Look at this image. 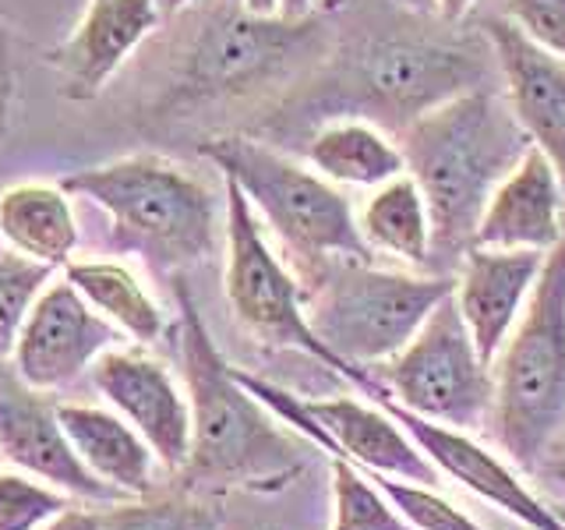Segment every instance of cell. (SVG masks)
I'll use <instances>...</instances> for the list:
<instances>
[{
    "mask_svg": "<svg viewBox=\"0 0 565 530\" xmlns=\"http://www.w3.org/2000/svg\"><path fill=\"white\" fill-rule=\"evenodd\" d=\"M0 470H4V453H0Z\"/></svg>",
    "mask_w": 565,
    "mask_h": 530,
    "instance_id": "cell-39",
    "label": "cell"
},
{
    "mask_svg": "<svg viewBox=\"0 0 565 530\" xmlns=\"http://www.w3.org/2000/svg\"><path fill=\"white\" fill-rule=\"evenodd\" d=\"M71 509V495L25 470H0V530H40Z\"/></svg>",
    "mask_w": 565,
    "mask_h": 530,
    "instance_id": "cell-27",
    "label": "cell"
},
{
    "mask_svg": "<svg viewBox=\"0 0 565 530\" xmlns=\"http://www.w3.org/2000/svg\"><path fill=\"white\" fill-rule=\"evenodd\" d=\"M544 485H552L562 499H565V449H562V456H558V464L547 470V477H544Z\"/></svg>",
    "mask_w": 565,
    "mask_h": 530,
    "instance_id": "cell-33",
    "label": "cell"
},
{
    "mask_svg": "<svg viewBox=\"0 0 565 530\" xmlns=\"http://www.w3.org/2000/svg\"><path fill=\"white\" fill-rule=\"evenodd\" d=\"M358 470L399 509V517L417 530H484L481 523L470 520L467 512H459L428 485H414V481H403V477L367 470V467H358Z\"/></svg>",
    "mask_w": 565,
    "mask_h": 530,
    "instance_id": "cell-26",
    "label": "cell"
},
{
    "mask_svg": "<svg viewBox=\"0 0 565 530\" xmlns=\"http://www.w3.org/2000/svg\"><path fill=\"white\" fill-rule=\"evenodd\" d=\"M534 146L509 99L470 88L431 106L399 131L406 173L431 209V273L449 276L473 247L494 188Z\"/></svg>",
    "mask_w": 565,
    "mask_h": 530,
    "instance_id": "cell-1",
    "label": "cell"
},
{
    "mask_svg": "<svg viewBox=\"0 0 565 530\" xmlns=\"http://www.w3.org/2000/svg\"><path fill=\"white\" fill-rule=\"evenodd\" d=\"M308 318L322 343L343 361L350 382L379 396L367 375L414 340L428 315L456 290V276L396 273L375 262L335 258L308 283Z\"/></svg>",
    "mask_w": 565,
    "mask_h": 530,
    "instance_id": "cell-5",
    "label": "cell"
},
{
    "mask_svg": "<svg viewBox=\"0 0 565 530\" xmlns=\"http://www.w3.org/2000/svg\"><path fill=\"white\" fill-rule=\"evenodd\" d=\"M308 167L332 184L375 191L393 177L406 173L403 149L382 124L367 117H332L308 138Z\"/></svg>",
    "mask_w": 565,
    "mask_h": 530,
    "instance_id": "cell-21",
    "label": "cell"
},
{
    "mask_svg": "<svg viewBox=\"0 0 565 530\" xmlns=\"http://www.w3.org/2000/svg\"><path fill=\"white\" fill-rule=\"evenodd\" d=\"M481 85L477 57L438 43L382 40L371 43L350 71L347 93L361 103L367 120H388L403 131L431 106Z\"/></svg>",
    "mask_w": 565,
    "mask_h": 530,
    "instance_id": "cell-10",
    "label": "cell"
},
{
    "mask_svg": "<svg viewBox=\"0 0 565 530\" xmlns=\"http://www.w3.org/2000/svg\"><path fill=\"white\" fill-rule=\"evenodd\" d=\"M491 371L494 438L512 464L544 481L565 449V241L547 252L530 305Z\"/></svg>",
    "mask_w": 565,
    "mask_h": 530,
    "instance_id": "cell-3",
    "label": "cell"
},
{
    "mask_svg": "<svg viewBox=\"0 0 565 530\" xmlns=\"http://www.w3.org/2000/svg\"><path fill=\"white\" fill-rule=\"evenodd\" d=\"M103 530H220V512L205 502H117L103 512Z\"/></svg>",
    "mask_w": 565,
    "mask_h": 530,
    "instance_id": "cell-28",
    "label": "cell"
},
{
    "mask_svg": "<svg viewBox=\"0 0 565 530\" xmlns=\"http://www.w3.org/2000/svg\"><path fill=\"white\" fill-rule=\"evenodd\" d=\"M88 379L99 396L149 442L170 474H184L191 459V403L170 371L146 350L114 347L93 364Z\"/></svg>",
    "mask_w": 565,
    "mask_h": 530,
    "instance_id": "cell-13",
    "label": "cell"
},
{
    "mask_svg": "<svg viewBox=\"0 0 565 530\" xmlns=\"http://www.w3.org/2000/svg\"><path fill=\"white\" fill-rule=\"evenodd\" d=\"M177 311L191 403V459L184 477L191 485H255L294 470L297 449L290 432L279 428L282 421L244 389L184 283H177Z\"/></svg>",
    "mask_w": 565,
    "mask_h": 530,
    "instance_id": "cell-2",
    "label": "cell"
},
{
    "mask_svg": "<svg viewBox=\"0 0 565 530\" xmlns=\"http://www.w3.org/2000/svg\"><path fill=\"white\" fill-rule=\"evenodd\" d=\"M223 199H226V300L241 322L262 336L265 343L294 347L308 353L322 368L340 371L350 379L343 361L322 343L308 318V290L282 258L273 252L265 237L262 220L237 181L223 177Z\"/></svg>",
    "mask_w": 565,
    "mask_h": 530,
    "instance_id": "cell-8",
    "label": "cell"
},
{
    "mask_svg": "<svg viewBox=\"0 0 565 530\" xmlns=\"http://www.w3.org/2000/svg\"><path fill=\"white\" fill-rule=\"evenodd\" d=\"M53 273L57 269L18 255V252H11V247L8 252H0V364L14 353L18 332H22L35 297L43 294V287L53 279Z\"/></svg>",
    "mask_w": 565,
    "mask_h": 530,
    "instance_id": "cell-25",
    "label": "cell"
},
{
    "mask_svg": "<svg viewBox=\"0 0 565 530\" xmlns=\"http://www.w3.org/2000/svg\"><path fill=\"white\" fill-rule=\"evenodd\" d=\"M244 8L255 14H279V0H244Z\"/></svg>",
    "mask_w": 565,
    "mask_h": 530,
    "instance_id": "cell-34",
    "label": "cell"
},
{
    "mask_svg": "<svg viewBox=\"0 0 565 530\" xmlns=\"http://www.w3.org/2000/svg\"><path fill=\"white\" fill-rule=\"evenodd\" d=\"M562 234H565V209H562Z\"/></svg>",
    "mask_w": 565,
    "mask_h": 530,
    "instance_id": "cell-38",
    "label": "cell"
},
{
    "mask_svg": "<svg viewBox=\"0 0 565 530\" xmlns=\"http://www.w3.org/2000/svg\"><path fill=\"white\" fill-rule=\"evenodd\" d=\"M194 0H159V8H163V14L167 18H173V14H181L184 8H191Z\"/></svg>",
    "mask_w": 565,
    "mask_h": 530,
    "instance_id": "cell-35",
    "label": "cell"
},
{
    "mask_svg": "<svg viewBox=\"0 0 565 530\" xmlns=\"http://www.w3.org/2000/svg\"><path fill=\"white\" fill-rule=\"evenodd\" d=\"M64 279L135 343H156L167 332V318L141 287V279L120 262H67Z\"/></svg>",
    "mask_w": 565,
    "mask_h": 530,
    "instance_id": "cell-23",
    "label": "cell"
},
{
    "mask_svg": "<svg viewBox=\"0 0 565 530\" xmlns=\"http://www.w3.org/2000/svg\"><path fill=\"white\" fill-rule=\"evenodd\" d=\"M505 18L526 40L565 57V0H505Z\"/></svg>",
    "mask_w": 565,
    "mask_h": 530,
    "instance_id": "cell-29",
    "label": "cell"
},
{
    "mask_svg": "<svg viewBox=\"0 0 565 530\" xmlns=\"http://www.w3.org/2000/svg\"><path fill=\"white\" fill-rule=\"evenodd\" d=\"M318 32L308 18L255 14L244 8H212L202 18L184 57L181 96L216 99L269 82L294 61L308 57Z\"/></svg>",
    "mask_w": 565,
    "mask_h": 530,
    "instance_id": "cell-9",
    "label": "cell"
},
{
    "mask_svg": "<svg viewBox=\"0 0 565 530\" xmlns=\"http://www.w3.org/2000/svg\"><path fill=\"white\" fill-rule=\"evenodd\" d=\"M40 530H103V512H93V509H64L57 520H50L46 527Z\"/></svg>",
    "mask_w": 565,
    "mask_h": 530,
    "instance_id": "cell-30",
    "label": "cell"
},
{
    "mask_svg": "<svg viewBox=\"0 0 565 530\" xmlns=\"http://www.w3.org/2000/svg\"><path fill=\"white\" fill-rule=\"evenodd\" d=\"M0 453H4V464L40 477L75 499L103 506L131 499L120 488L99 481L82 464L57 417V403H50L40 389H29L14 371H0Z\"/></svg>",
    "mask_w": 565,
    "mask_h": 530,
    "instance_id": "cell-12",
    "label": "cell"
},
{
    "mask_svg": "<svg viewBox=\"0 0 565 530\" xmlns=\"http://www.w3.org/2000/svg\"><path fill=\"white\" fill-rule=\"evenodd\" d=\"M565 181L537 146H530L477 223L473 244L481 247H523V252H555L562 234Z\"/></svg>",
    "mask_w": 565,
    "mask_h": 530,
    "instance_id": "cell-18",
    "label": "cell"
},
{
    "mask_svg": "<svg viewBox=\"0 0 565 530\" xmlns=\"http://www.w3.org/2000/svg\"><path fill=\"white\" fill-rule=\"evenodd\" d=\"M544 252H523V247L473 244L459 262L456 305L488 364H494L509 332L523 318L544 269Z\"/></svg>",
    "mask_w": 565,
    "mask_h": 530,
    "instance_id": "cell-16",
    "label": "cell"
},
{
    "mask_svg": "<svg viewBox=\"0 0 565 530\" xmlns=\"http://www.w3.org/2000/svg\"><path fill=\"white\" fill-rule=\"evenodd\" d=\"M558 509V506H555ZM558 517H562V523H565V509H558Z\"/></svg>",
    "mask_w": 565,
    "mask_h": 530,
    "instance_id": "cell-37",
    "label": "cell"
},
{
    "mask_svg": "<svg viewBox=\"0 0 565 530\" xmlns=\"http://www.w3.org/2000/svg\"><path fill=\"white\" fill-rule=\"evenodd\" d=\"M477 4V0H431V8L446 18V22H459L470 8Z\"/></svg>",
    "mask_w": 565,
    "mask_h": 530,
    "instance_id": "cell-31",
    "label": "cell"
},
{
    "mask_svg": "<svg viewBox=\"0 0 565 530\" xmlns=\"http://www.w3.org/2000/svg\"><path fill=\"white\" fill-rule=\"evenodd\" d=\"M163 18L159 0H88L78 25L53 53L64 96L75 103L96 99Z\"/></svg>",
    "mask_w": 565,
    "mask_h": 530,
    "instance_id": "cell-17",
    "label": "cell"
},
{
    "mask_svg": "<svg viewBox=\"0 0 565 530\" xmlns=\"http://www.w3.org/2000/svg\"><path fill=\"white\" fill-rule=\"evenodd\" d=\"M358 223L371 255L379 252L411 269L431 273V209L411 173H399L371 191Z\"/></svg>",
    "mask_w": 565,
    "mask_h": 530,
    "instance_id": "cell-22",
    "label": "cell"
},
{
    "mask_svg": "<svg viewBox=\"0 0 565 530\" xmlns=\"http://www.w3.org/2000/svg\"><path fill=\"white\" fill-rule=\"evenodd\" d=\"M61 184L106 212L120 252H135L156 269H181L216 252V194L163 156L138 152L110 159L67 173Z\"/></svg>",
    "mask_w": 565,
    "mask_h": 530,
    "instance_id": "cell-4",
    "label": "cell"
},
{
    "mask_svg": "<svg viewBox=\"0 0 565 530\" xmlns=\"http://www.w3.org/2000/svg\"><path fill=\"white\" fill-rule=\"evenodd\" d=\"M406 8H431V0H399Z\"/></svg>",
    "mask_w": 565,
    "mask_h": 530,
    "instance_id": "cell-36",
    "label": "cell"
},
{
    "mask_svg": "<svg viewBox=\"0 0 565 530\" xmlns=\"http://www.w3.org/2000/svg\"><path fill=\"white\" fill-rule=\"evenodd\" d=\"M0 241L50 269H64L78 252V220L64 184L22 181L0 194Z\"/></svg>",
    "mask_w": 565,
    "mask_h": 530,
    "instance_id": "cell-20",
    "label": "cell"
},
{
    "mask_svg": "<svg viewBox=\"0 0 565 530\" xmlns=\"http://www.w3.org/2000/svg\"><path fill=\"white\" fill-rule=\"evenodd\" d=\"M311 8H315V0H279L282 18H308Z\"/></svg>",
    "mask_w": 565,
    "mask_h": 530,
    "instance_id": "cell-32",
    "label": "cell"
},
{
    "mask_svg": "<svg viewBox=\"0 0 565 530\" xmlns=\"http://www.w3.org/2000/svg\"><path fill=\"white\" fill-rule=\"evenodd\" d=\"M332 530H417L343 456H332Z\"/></svg>",
    "mask_w": 565,
    "mask_h": 530,
    "instance_id": "cell-24",
    "label": "cell"
},
{
    "mask_svg": "<svg viewBox=\"0 0 565 530\" xmlns=\"http://www.w3.org/2000/svg\"><path fill=\"white\" fill-rule=\"evenodd\" d=\"M371 403H379L382 411L393 414L424 449V456H428L441 474H449L452 481L470 488L473 495H481L491 506H499L509 517H516L530 530H565L558 509L541 502L537 495L520 481L516 470H509L499 456L488 453L484 446H477L467 432L446 428V424L420 417L388 396H371Z\"/></svg>",
    "mask_w": 565,
    "mask_h": 530,
    "instance_id": "cell-14",
    "label": "cell"
},
{
    "mask_svg": "<svg viewBox=\"0 0 565 530\" xmlns=\"http://www.w3.org/2000/svg\"><path fill=\"white\" fill-rule=\"evenodd\" d=\"M124 332L88 305L67 279L46 283L11 353V371L29 389L57 393L114 350Z\"/></svg>",
    "mask_w": 565,
    "mask_h": 530,
    "instance_id": "cell-11",
    "label": "cell"
},
{
    "mask_svg": "<svg viewBox=\"0 0 565 530\" xmlns=\"http://www.w3.org/2000/svg\"><path fill=\"white\" fill-rule=\"evenodd\" d=\"M57 417L82 456V464L99 481L120 488L131 499H149L156 488V453L117 411L88 403H57Z\"/></svg>",
    "mask_w": 565,
    "mask_h": 530,
    "instance_id": "cell-19",
    "label": "cell"
},
{
    "mask_svg": "<svg viewBox=\"0 0 565 530\" xmlns=\"http://www.w3.org/2000/svg\"><path fill=\"white\" fill-rule=\"evenodd\" d=\"M484 35L520 128L565 181V57L526 40L505 14L488 18Z\"/></svg>",
    "mask_w": 565,
    "mask_h": 530,
    "instance_id": "cell-15",
    "label": "cell"
},
{
    "mask_svg": "<svg viewBox=\"0 0 565 530\" xmlns=\"http://www.w3.org/2000/svg\"><path fill=\"white\" fill-rule=\"evenodd\" d=\"M202 156L223 177L237 181L258 220L279 237L308 279L335 258L375 262L350 199L315 167L244 135L209 138Z\"/></svg>",
    "mask_w": 565,
    "mask_h": 530,
    "instance_id": "cell-6",
    "label": "cell"
},
{
    "mask_svg": "<svg viewBox=\"0 0 565 530\" xmlns=\"http://www.w3.org/2000/svg\"><path fill=\"white\" fill-rule=\"evenodd\" d=\"M367 375L379 382V396L396 400L406 411L446 428L467 432L491 421L494 371L459 315L456 290L428 315V322L396 358L367 368Z\"/></svg>",
    "mask_w": 565,
    "mask_h": 530,
    "instance_id": "cell-7",
    "label": "cell"
}]
</instances>
